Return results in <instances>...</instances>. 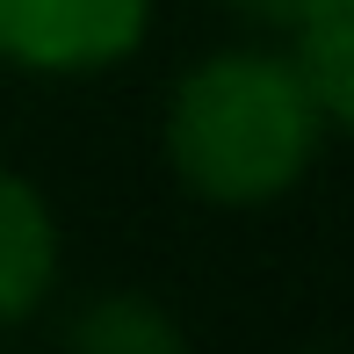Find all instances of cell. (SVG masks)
Wrapping results in <instances>:
<instances>
[{
  "label": "cell",
  "instance_id": "1",
  "mask_svg": "<svg viewBox=\"0 0 354 354\" xmlns=\"http://www.w3.org/2000/svg\"><path fill=\"white\" fill-rule=\"evenodd\" d=\"M326 116L304 87L297 58L217 51L167 102V159L188 196L217 210H261L311 174Z\"/></svg>",
  "mask_w": 354,
  "mask_h": 354
},
{
  "label": "cell",
  "instance_id": "2",
  "mask_svg": "<svg viewBox=\"0 0 354 354\" xmlns=\"http://www.w3.org/2000/svg\"><path fill=\"white\" fill-rule=\"evenodd\" d=\"M152 29V0H0V58L29 73H102Z\"/></svg>",
  "mask_w": 354,
  "mask_h": 354
},
{
  "label": "cell",
  "instance_id": "3",
  "mask_svg": "<svg viewBox=\"0 0 354 354\" xmlns=\"http://www.w3.org/2000/svg\"><path fill=\"white\" fill-rule=\"evenodd\" d=\"M58 282V224L51 203L0 167V326L29 318Z\"/></svg>",
  "mask_w": 354,
  "mask_h": 354
},
{
  "label": "cell",
  "instance_id": "4",
  "mask_svg": "<svg viewBox=\"0 0 354 354\" xmlns=\"http://www.w3.org/2000/svg\"><path fill=\"white\" fill-rule=\"evenodd\" d=\"M297 37V73L311 87L326 131H347L354 138V0H304V15L289 22Z\"/></svg>",
  "mask_w": 354,
  "mask_h": 354
},
{
  "label": "cell",
  "instance_id": "5",
  "mask_svg": "<svg viewBox=\"0 0 354 354\" xmlns=\"http://www.w3.org/2000/svg\"><path fill=\"white\" fill-rule=\"evenodd\" d=\"M66 340L87 347V354H174L181 347V326L152 297H94L66 326Z\"/></svg>",
  "mask_w": 354,
  "mask_h": 354
},
{
  "label": "cell",
  "instance_id": "6",
  "mask_svg": "<svg viewBox=\"0 0 354 354\" xmlns=\"http://www.w3.org/2000/svg\"><path fill=\"white\" fill-rule=\"evenodd\" d=\"M239 15H253V22H275V29H289L304 15V0H232Z\"/></svg>",
  "mask_w": 354,
  "mask_h": 354
}]
</instances>
